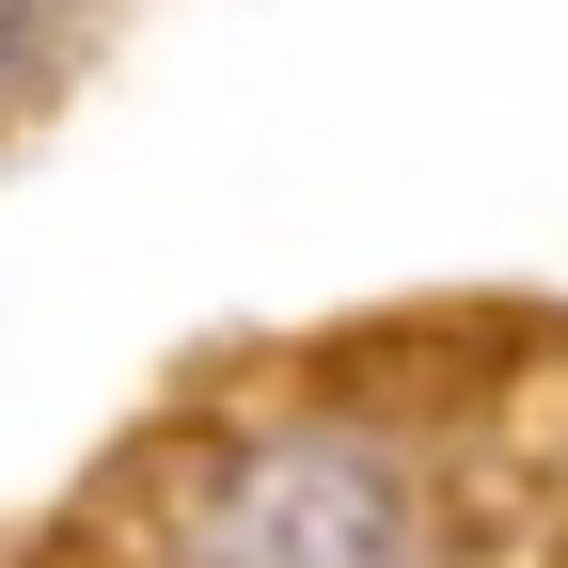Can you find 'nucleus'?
I'll list each match as a JSON object with an SVG mask.
<instances>
[{"instance_id": "obj_1", "label": "nucleus", "mask_w": 568, "mask_h": 568, "mask_svg": "<svg viewBox=\"0 0 568 568\" xmlns=\"http://www.w3.org/2000/svg\"><path fill=\"white\" fill-rule=\"evenodd\" d=\"M190 568H410V521L379 458L347 443H253L222 474V506L190 521Z\"/></svg>"}, {"instance_id": "obj_2", "label": "nucleus", "mask_w": 568, "mask_h": 568, "mask_svg": "<svg viewBox=\"0 0 568 568\" xmlns=\"http://www.w3.org/2000/svg\"><path fill=\"white\" fill-rule=\"evenodd\" d=\"M17 63H32V0H0V80H17Z\"/></svg>"}]
</instances>
